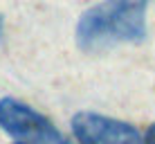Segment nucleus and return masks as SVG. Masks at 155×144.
<instances>
[{"label": "nucleus", "mask_w": 155, "mask_h": 144, "mask_svg": "<svg viewBox=\"0 0 155 144\" xmlns=\"http://www.w3.org/2000/svg\"><path fill=\"white\" fill-rule=\"evenodd\" d=\"M151 0H101L79 16L77 45L85 52L117 43H140L146 36V12Z\"/></svg>", "instance_id": "f257e3e1"}, {"label": "nucleus", "mask_w": 155, "mask_h": 144, "mask_svg": "<svg viewBox=\"0 0 155 144\" xmlns=\"http://www.w3.org/2000/svg\"><path fill=\"white\" fill-rule=\"evenodd\" d=\"M0 129L27 144H63L58 131L45 115L18 99H0Z\"/></svg>", "instance_id": "f03ea898"}, {"label": "nucleus", "mask_w": 155, "mask_h": 144, "mask_svg": "<svg viewBox=\"0 0 155 144\" xmlns=\"http://www.w3.org/2000/svg\"><path fill=\"white\" fill-rule=\"evenodd\" d=\"M72 131L79 144H146L140 131L128 122L81 110L72 117Z\"/></svg>", "instance_id": "7ed1b4c3"}, {"label": "nucleus", "mask_w": 155, "mask_h": 144, "mask_svg": "<svg viewBox=\"0 0 155 144\" xmlns=\"http://www.w3.org/2000/svg\"><path fill=\"white\" fill-rule=\"evenodd\" d=\"M146 144H155V124L148 129V133H146Z\"/></svg>", "instance_id": "20e7f679"}, {"label": "nucleus", "mask_w": 155, "mask_h": 144, "mask_svg": "<svg viewBox=\"0 0 155 144\" xmlns=\"http://www.w3.org/2000/svg\"><path fill=\"white\" fill-rule=\"evenodd\" d=\"M2 32H5V18L0 16V39H2Z\"/></svg>", "instance_id": "39448f33"}, {"label": "nucleus", "mask_w": 155, "mask_h": 144, "mask_svg": "<svg viewBox=\"0 0 155 144\" xmlns=\"http://www.w3.org/2000/svg\"><path fill=\"white\" fill-rule=\"evenodd\" d=\"M18 144H27V142H18Z\"/></svg>", "instance_id": "423d86ee"}, {"label": "nucleus", "mask_w": 155, "mask_h": 144, "mask_svg": "<svg viewBox=\"0 0 155 144\" xmlns=\"http://www.w3.org/2000/svg\"><path fill=\"white\" fill-rule=\"evenodd\" d=\"M63 144H68V142H63Z\"/></svg>", "instance_id": "0eeeda50"}]
</instances>
